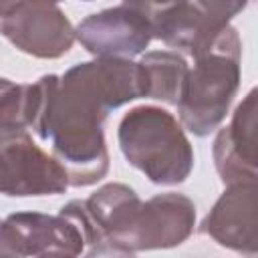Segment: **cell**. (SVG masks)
<instances>
[{
  "mask_svg": "<svg viewBox=\"0 0 258 258\" xmlns=\"http://www.w3.org/2000/svg\"><path fill=\"white\" fill-rule=\"evenodd\" d=\"M109 111L75 83L50 75L46 101L32 133L50 143L52 155L69 171L71 187H87L109 171L105 119Z\"/></svg>",
  "mask_w": 258,
  "mask_h": 258,
  "instance_id": "1",
  "label": "cell"
},
{
  "mask_svg": "<svg viewBox=\"0 0 258 258\" xmlns=\"http://www.w3.org/2000/svg\"><path fill=\"white\" fill-rule=\"evenodd\" d=\"M177 111L181 125L198 137L214 133L226 119L240 87L242 42L228 24L194 54Z\"/></svg>",
  "mask_w": 258,
  "mask_h": 258,
  "instance_id": "2",
  "label": "cell"
},
{
  "mask_svg": "<svg viewBox=\"0 0 258 258\" xmlns=\"http://www.w3.org/2000/svg\"><path fill=\"white\" fill-rule=\"evenodd\" d=\"M185 127L155 105L129 109L119 121L117 141L129 165L155 185L183 183L194 169V149Z\"/></svg>",
  "mask_w": 258,
  "mask_h": 258,
  "instance_id": "3",
  "label": "cell"
},
{
  "mask_svg": "<svg viewBox=\"0 0 258 258\" xmlns=\"http://www.w3.org/2000/svg\"><path fill=\"white\" fill-rule=\"evenodd\" d=\"M0 28L8 42L34 58H60L77 40V26L52 0H0Z\"/></svg>",
  "mask_w": 258,
  "mask_h": 258,
  "instance_id": "4",
  "label": "cell"
},
{
  "mask_svg": "<svg viewBox=\"0 0 258 258\" xmlns=\"http://www.w3.org/2000/svg\"><path fill=\"white\" fill-rule=\"evenodd\" d=\"M2 194L8 198L58 196L71 187L69 171L54 157L42 151L30 131L0 133Z\"/></svg>",
  "mask_w": 258,
  "mask_h": 258,
  "instance_id": "5",
  "label": "cell"
},
{
  "mask_svg": "<svg viewBox=\"0 0 258 258\" xmlns=\"http://www.w3.org/2000/svg\"><path fill=\"white\" fill-rule=\"evenodd\" d=\"M0 254L24 256H81L87 254V240L81 226L58 212H16L4 218L0 230Z\"/></svg>",
  "mask_w": 258,
  "mask_h": 258,
  "instance_id": "6",
  "label": "cell"
},
{
  "mask_svg": "<svg viewBox=\"0 0 258 258\" xmlns=\"http://www.w3.org/2000/svg\"><path fill=\"white\" fill-rule=\"evenodd\" d=\"M153 38L151 18L123 2L89 14L77 24V40L93 56L133 58L145 52Z\"/></svg>",
  "mask_w": 258,
  "mask_h": 258,
  "instance_id": "7",
  "label": "cell"
},
{
  "mask_svg": "<svg viewBox=\"0 0 258 258\" xmlns=\"http://www.w3.org/2000/svg\"><path fill=\"white\" fill-rule=\"evenodd\" d=\"M200 230L222 248L258 256V183H230L202 220Z\"/></svg>",
  "mask_w": 258,
  "mask_h": 258,
  "instance_id": "8",
  "label": "cell"
},
{
  "mask_svg": "<svg viewBox=\"0 0 258 258\" xmlns=\"http://www.w3.org/2000/svg\"><path fill=\"white\" fill-rule=\"evenodd\" d=\"M212 157L224 185L258 183V87L240 101L230 123L218 131Z\"/></svg>",
  "mask_w": 258,
  "mask_h": 258,
  "instance_id": "9",
  "label": "cell"
},
{
  "mask_svg": "<svg viewBox=\"0 0 258 258\" xmlns=\"http://www.w3.org/2000/svg\"><path fill=\"white\" fill-rule=\"evenodd\" d=\"M196 226V204L175 191L157 194L143 202L129 236V256L183 244Z\"/></svg>",
  "mask_w": 258,
  "mask_h": 258,
  "instance_id": "10",
  "label": "cell"
},
{
  "mask_svg": "<svg viewBox=\"0 0 258 258\" xmlns=\"http://www.w3.org/2000/svg\"><path fill=\"white\" fill-rule=\"evenodd\" d=\"M62 79L81 87L109 113L125 103L147 97L145 67L131 58L95 56L69 69Z\"/></svg>",
  "mask_w": 258,
  "mask_h": 258,
  "instance_id": "11",
  "label": "cell"
},
{
  "mask_svg": "<svg viewBox=\"0 0 258 258\" xmlns=\"http://www.w3.org/2000/svg\"><path fill=\"white\" fill-rule=\"evenodd\" d=\"M48 75L34 83L0 81V133L32 131L46 99Z\"/></svg>",
  "mask_w": 258,
  "mask_h": 258,
  "instance_id": "12",
  "label": "cell"
},
{
  "mask_svg": "<svg viewBox=\"0 0 258 258\" xmlns=\"http://www.w3.org/2000/svg\"><path fill=\"white\" fill-rule=\"evenodd\" d=\"M139 62L147 73V99L177 105L189 73L187 60L177 50H151Z\"/></svg>",
  "mask_w": 258,
  "mask_h": 258,
  "instance_id": "13",
  "label": "cell"
},
{
  "mask_svg": "<svg viewBox=\"0 0 258 258\" xmlns=\"http://www.w3.org/2000/svg\"><path fill=\"white\" fill-rule=\"evenodd\" d=\"M214 24H230V20L242 12L248 0H191Z\"/></svg>",
  "mask_w": 258,
  "mask_h": 258,
  "instance_id": "14",
  "label": "cell"
},
{
  "mask_svg": "<svg viewBox=\"0 0 258 258\" xmlns=\"http://www.w3.org/2000/svg\"><path fill=\"white\" fill-rule=\"evenodd\" d=\"M181 2H185V0H123V4L131 6V8L139 10V12H143V14L149 16L151 20H153L157 14L169 10L171 6H177V4H181Z\"/></svg>",
  "mask_w": 258,
  "mask_h": 258,
  "instance_id": "15",
  "label": "cell"
},
{
  "mask_svg": "<svg viewBox=\"0 0 258 258\" xmlns=\"http://www.w3.org/2000/svg\"><path fill=\"white\" fill-rule=\"evenodd\" d=\"M52 2H60V0H52Z\"/></svg>",
  "mask_w": 258,
  "mask_h": 258,
  "instance_id": "16",
  "label": "cell"
}]
</instances>
